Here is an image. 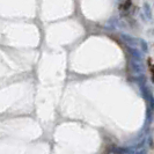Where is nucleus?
<instances>
[{"label":"nucleus","mask_w":154,"mask_h":154,"mask_svg":"<svg viewBox=\"0 0 154 154\" xmlns=\"http://www.w3.org/2000/svg\"><path fill=\"white\" fill-rule=\"evenodd\" d=\"M131 67H132V72H134V73H141V72H144V64L143 62L140 60V58H133L131 62Z\"/></svg>","instance_id":"f257e3e1"},{"label":"nucleus","mask_w":154,"mask_h":154,"mask_svg":"<svg viewBox=\"0 0 154 154\" xmlns=\"http://www.w3.org/2000/svg\"><path fill=\"white\" fill-rule=\"evenodd\" d=\"M123 38L126 41V43L131 46V48H138V45L140 44V43H139V39L134 38V37H131V36H128V35L124 36L123 35Z\"/></svg>","instance_id":"f03ea898"},{"label":"nucleus","mask_w":154,"mask_h":154,"mask_svg":"<svg viewBox=\"0 0 154 154\" xmlns=\"http://www.w3.org/2000/svg\"><path fill=\"white\" fill-rule=\"evenodd\" d=\"M144 14L146 15V17L148 20H151V17H152V11H151V7H149L148 4L144 5Z\"/></svg>","instance_id":"7ed1b4c3"},{"label":"nucleus","mask_w":154,"mask_h":154,"mask_svg":"<svg viewBox=\"0 0 154 154\" xmlns=\"http://www.w3.org/2000/svg\"><path fill=\"white\" fill-rule=\"evenodd\" d=\"M130 51H131L132 56H134L136 58H140L141 59V54H140V51L137 48H130Z\"/></svg>","instance_id":"20e7f679"},{"label":"nucleus","mask_w":154,"mask_h":154,"mask_svg":"<svg viewBox=\"0 0 154 154\" xmlns=\"http://www.w3.org/2000/svg\"><path fill=\"white\" fill-rule=\"evenodd\" d=\"M139 43H140V46H141V50L144 51V52H146L147 51V44L145 41H143V39H139Z\"/></svg>","instance_id":"39448f33"}]
</instances>
